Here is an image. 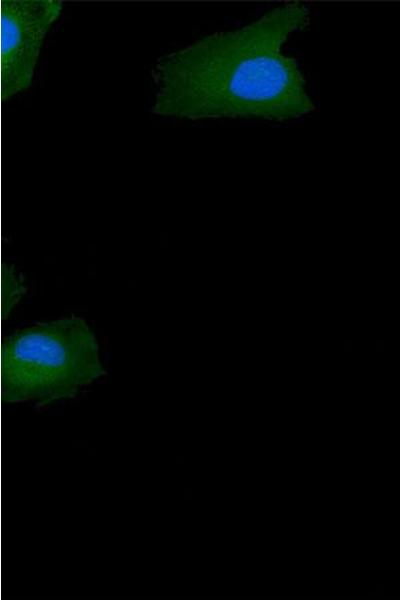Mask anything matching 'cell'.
<instances>
[{"mask_svg": "<svg viewBox=\"0 0 400 600\" xmlns=\"http://www.w3.org/2000/svg\"><path fill=\"white\" fill-rule=\"evenodd\" d=\"M63 8L60 0L2 2L1 75L6 98L31 86L45 38Z\"/></svg>", "mask_w": 400, "mask_h": 600, "instance_id": "3", "label": "cell"}, {"mask_svg": "<svg viewBox=\"0 0 400 600\" xmlns=\"http://www.w3.org/2000/svg\"><path fill=\"white\" fill-rule=\"evenodd\" d=\"M107 374L87 321L71 314L18 329L3 350V393L8 403L38 407L73 398Z\"/></svg>", "mask_w": 400, "mask_h": 600, "instance_id": "2", "label": "cell"}, {"mask_svg": "<svg viewBox=\"0 0 400 600\" xmlns=\"http://www.w3.org/2000/svg\"><path fill=\"white\" fill-rule=\"evenodd\" d=\"M345 347H349V349H350L351 343H345Z\"/></svg>", "mask_w": 400, "mask_h": 600, "instance_id": "4", "label": "cell"}, {"mask_svg": "<svg viewBox=\"0 0 400 600\" xmlns=\"http://www.w3.org/2000/svg\"><path fill=\"white\" fill-rule=\"evenodd\" d=\"M309 23L308 7L288 2L241 28L160 56L151 69V113L191 121L272 122L311 114L316 106L304 75L282 50Z\"/></svg>", "mask_w": 400, "mask_h": 600, "instance_id": "1", "label": "cell"}]
</instances>
